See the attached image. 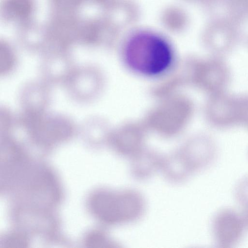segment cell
<instances>
[{"label": "cell", "instance_id": "6da1fadb", "mask_svg": "<svg viewBox=\"0 0 248 248\" xmlns=\"http://www.w3.org/2000/svg\"><path fill=\"white\" fill-rule=\"evenodd\" d=\"M124 58L132 71L141 76L156 77L164 75L172 67L174 53L164 38L152 32H142L128 40Z\"/></svg>", "mask_w": 248, "mask_h": 248}, {"label": "cell", "instance_id": "7a4b0ae2", "mask_svg": "<svg viewBox=\"0 0 248 248\" xmlns=\"http://www.w3.org/2000/svg\"><path fill=\"white\" fill-rule=\"evenodd\" d=\"M232 77L231 68L222 57L214 55L193 62V80L208 96L228 91Z\"/></svg>", "mask_w": 248, "mask_h": 248}, {"label": "cell", "instance_id": "3957f363", "mask_svg": "<svg viewBox=\"0 0 248 248\" xmlns=\"http://www.w3.org/2000/svg\"><path fill=\"white\" fill-rule=\"evenodd\" d=\"M204 112L208 123L216 129L239 126L238 94L227 91L208 95Z\"/></svg>", "mask_w": 248, "mask_h": 248}, {"label": "cell", "instance_id": "277c9868", "mask_svg": "<svg viewBox=\"0 0 248 248\" xmlns=\"http://www.w3.org/2000/svg\"><path fill=\"white\" fill-rule=\"evenodd\" d=\"M247 228L243 214L233 209L225 208L215 215L212 232L217 247H233L242 238Z\"/></svg>", "mask_w": 248, "mask_h": 248}, {"label": "cell", "instance_id": "5b68a950", "mask_svg": "<svg viewBox=\"0 0 248 248\" xmlns=\"http://www.w3.org/2000/svg\"><path fill=\"white\" fill-rule=\"evenodd\" d=\"M65 83L73 98L87 101L98 94L101 87L102 78L96 68L85 66L75 68Z\"/></svg>", "mask_w": 248, "mask_h": 248}, {"label": "cell", "instance_id": "8992f818", "mask_svg": "<svg viewBox=\"0 0 248 248\" xmlns=\"http://www.w3.org/2000/svg\"><path fill=\"white\" fill-rule=\"evenodd\" d=\"M47 85L42 82L27 84L22 91L21 103L25 113L41 114L47 107L49 93Z\"/></svg>", "mask_w": 248, "mask_h": 248}, {"label": "cell", "instance_id": "52a82bcc", "mask_svg": "<svg viewBox=\"0 0 248 248\" xmlns=\"http://www.w3.org/2000/svg\"><path fill=\"white\" fill-rule=\"evenodd\" d=\"M70 60L65 58L46 59L41 63V73L47 83H65L75 68Z\"/></svg>", "mask_w": 248, "mask_h": 248}, {"label": "cell", "instance_id": "ba28073f", "mask_svg": "<svg viewBox=\"0 0 248 248\" xmlns=\"http://www.w3.org/2000/svg\"><path fill=\"white\" fill-rule=\"evenodd\" d=\"M239 126L248 130V93L238 94Z\"/></svg>", "mask_w": 248, "mask_h": 248}, {"label": "cell", "instance_id": "9c48e42d", "mask_svg": "<svg viewBox=\"0 0 248 248\" xmlns=\"http://www.w3.org/2000/svg\"><path fill=\"white\" fill-rule=\"evenodd\" d=\"M235 194L242 209L248 208V176L242 180L237 185Z\"/></svg>", "mask_w": 248, "mask_h": 248}, {"label": "cell", "instance_id": "30bf717a", "mask_svg": "<svg viewBox=\"0 0 248 248\" xmlns=\"http://www.w3.org/2000/svg\"><path fill=\"white\" fill-rule=\"evenodd\" d=\"M242 213L245 220L247 228H248V208L243 210Z\"/></svg>", "mask_w": 248, "mask_h": 248}]
</instances>
